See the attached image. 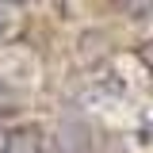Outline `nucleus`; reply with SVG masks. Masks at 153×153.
Wrapping results in <instances>:
<instances>
[{"instance_id": "0eeeda50", "label": "nucleus", "mask_w": 153, "mask_h": 153, "mask_svg": "<svg viewBox=\"0 0 153 153\" xmlns=\"http://www.w3.org/2000/svg\"><path fill=\"white\" fill-rule=\"evenodd\" d=\"M4 31H8V16L0 12V38H4Z\"/></svg>"}, {"instance_id": "39448f33", "label": "nucleus", "mask_w": 153, "mask_h": 153, "mask_svg": "<svg viewBox=\"0 0 153 153\" xmlns=\"http://www.w3.org/2000/svg\"><path fill=\"white\" fill-rule=\"evenodd\" d=\"M138 61H142V65H146V69L153 73V38H146V42H138Z\"/></svg>"}, {"instance_id": "7ed1b4c3", "label": "nucleus", "mask_w": 153, "mask_h": 153, "mask_svg": "<svg viewBox=\"0 0 153 153\" xmlns=\"http://www.w3.org/2000/svg\"><path fill=\"white\" fill-rule=\"evenodd\" d=\"M19 107H23V92L0 76V115H12V111H19Z\"/></svg>"}, {"instance_id": "20e7f679", "label": "nucleus", "mask_w": 153, "mask_h": 153, "mask_svg": "<svg viewBox=\"0 0 153 153\" xmlns=\"http://www.w3.org/2000/svg\"><path fill=\"white\" fill-rule=\"evenodd\" d=\"M123 8L130 12L134 19H146V16H153V0H123Z\"/></svg>"}, {"instance_id": "f257e3e1", "label": "nucleus", "mask_w": 153, "mask_h": 153, "mask_svg": "<svg viewBox=\"0 0 153 153\" xmlns=\"http://www.w3.org/2000/svg\"><path fill=\"white\" fill-rule=\"evenodd\" d=\"M54 153H96L92 126L80 115H61L54 130Z\"/></svg>"}, {"instance_id": "f03ea898", "label": "nucleus", "mask_w": 153, "mask_h": 153, "mask_svg": "<svg viewBox=\"0 0 153 153\" xmlns=\"http://www.w3.org/2000/svg\"><path fill=\"white\" fill-rule=\"evenodd\" d=\"M8 153H46V134L38 126H16L8 134Z\"/></svg>"}, {"instance_id": "423d86ee", "label": "nucleus", "mask_w": 153, "mask_h": 153, "mask_svg": "<svg viewBox=\"0 0 153 153\" xmlns=\"http://www.w3.org/2000/svg\"><path fill=\"white\" fill-rule=\"evenodd\" d=\"M0 153H8V130L0 126Z\"/></svg>"}]
</instances>
